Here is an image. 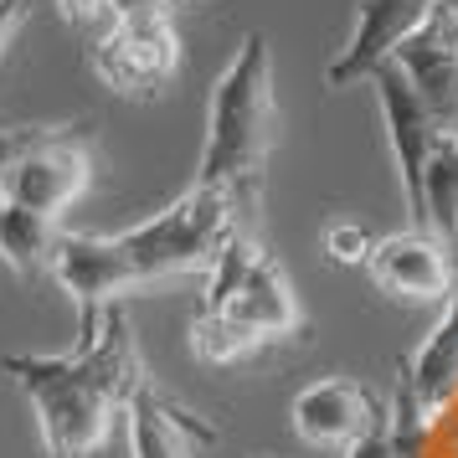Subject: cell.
Listing matches in <instances>:
<instances>
[{
	"mask_svg": "<svg viewBox=\"0 0 458 458\" xmlns=\"http://www.w3.org/2000/svg\"><path fill=\"white\" fill-rule=\"evenodd\" d=\"M417 232H433L443 248L458 258V134H443L422 170V207H417Z\"/></svg>",
	"mask_w": 458,
	"mask_h": 458,
	"instance_id": "14",
	"label": "cell"
},
{
	"mask_svg": "<svg viewBox=\"0 0 458 458\" xmlns=\"http://www.w3.org/2000/svg\"><path fill=\"white\" fill-rule=\"evenodd\" d=\"M129 11H170L165 0H119V16H129Z\"/></svg>",
	"mask_w": 458,
	"mask_h": 458,
	"instance_id": "21",
	"label": "cell"
},
{
	"mask_svg": "<svg viewBox=\"0 0 458 458\" xmlns=\"http://www.w3.org/2000/svg\"><path fill=\"white\" fill-rule=\"evenodd\" d=\"M26 16H31V0H0V57H5V47L21 37Z\"/></svg>",
	"mask_w": 458,
	"mask_h": 458,
	"instance_id": "19",
	"label": "cell"
},
{
	"mask_svg": "<svg viewBox=\"0 0 458 458\" xmlns=\"http://www.w3.org/2000/svg\"><path fill=\"white\" fill-rule=\"evenodd\" d=\"M273 145H278L273 47L263 31H248L211 88L207 149L196 165V186L222 191L242 216V232H263V191H268Z\"/></svg>",
	"mask_w": 458,
	"mask_h": 458,
	"instance_id": "4",
	"label": "cell"
},
{
	"mask_svg": "<svg viewBox=\"0 0 458 458\" xmlns=\"http://www.w3.org/2000/svg\"><path fill=\"white\" fill-rule=\"evenodd\" d=\"M232 232H242V216L222 191L191 181L165 211L114 237L98 232H63L52 278L78 310V325H88L104 304H119L124 293L155 289L170 278H207L216 252Z\"/></svg>",
	"mask_w": 458,
	"mask_h": 458,
	"instance_id": "1",
	"label": "cell"
},
{
	"mask_svg": "<svg viewBox=\"0 0 458 458\" xmlns=\"http://www.w3.org/2000/svg\"><path fill=\"white\" fill-rule=\"evenodd\" d=\"M386 412L360 381L351 376H325V381H310L304 392L289 402V428L304 448H319V454H345L360 433H371V422Z\"/></svg>",
	"mask_w": 458,
	"mask_h": 458,
	"instance_id": "11",
	"label": "cell"
},
{
	"mask_svg": "<svg viewBox=\"0 0 458 458\" xmlns=\"http://www.w3.org/2000/svg\"><path fill=\"white\" fill-rule=\"evenodd\" d=\"M186 335L201 366H242L258 351L304 335V304L289 268L263 248V232H232L222 242Z\"/></svg>",
	"mask_w": 458,
	"mask_h": 458,
	"instance_id": "3",
	"label": "cell"
},
{
	"mask_svg": "<svg viewBox=\"0 0 458 458\" xmlns=\"http://www.w3.org/2000/svg\"><path fill=\"white\" fill-rule=\"evenodd\" d=\"M345 458H407L402 454V437H396V412H381L371 422V433H360L345 448Z\"/></svg>",
	"mask_w": 458,
	"mask_h": 458,
	"instance_id": "18",
	"label": "cell"
},
{
	"mask_svg": "<svg viewBox=\"0 0 458 458\" xmlns=\"http://www.w3.org/2000/svg\"><path fill=\"white\" fill-rule=\"evenodd\" d=\"M366 83H371L376 98H381L392 160H396V175H402V201H407V216L417 222V207H422V170H428V155H433V145L448 134V129H437V119L422 108L417 88L402 78L396 63H381Z\"/></svg>",
	"mask_w": 458,
	"mask_h": 458,
	"instance_id": "10",
	"label": "cell"
},
{
	"mask_svg": "<svg viewBox=\"0 0 458 458\" xmlns=\"http://www.w3.org/2000/svg\"><path fill=\"white\" fill-rule=\"evenodd\" d=\"M458 396V284L454 299L443 304V319L433 325V335L417 345V355L402 360L396 376V412L412 422H433L454 407Z\"/></svg>",
	"mask_w": 458,
	"mask_h": 458,
	"instance_id": "13",
	"label": "cell"
},
{
	"mask_svg": "<svg viewBox=\"0 0 458 458\" xmlns=\"http://www.w3.org/2000/svg\"><path fill=\"white\" fill-rule=\"evenodd\" d=\"M319 242H325V258L340 263V268H366V258H371V237L360 222H330V227L319 232Z\"/></svg>",
	"mask_w": 458,
	"mask_h": 458,
	"instance_id": "17",
	"label": "cell"
},
{
	"mask_svg": "<svg viewBox=\"0 0 458 458\" xmlns=\"http://www.w3.org/2000/svg\"><path fill=\"white\" fill-rule=\"evenodd\" d=\"M170 11H175V5H207V0H165Z\"/></svg>",
	"mask_w": 458,
	"mask_h": 458,
	"instance_id": "22",
	"label": "cell"
},
{
	"mask_svg": "<svg viewBox=\"0 0 458 458\" xmlns=\"http://www.w3.org/2000/svg\"><path fill=\"white\" fill-rule=\"evenodd\" d=\"M88 67L119 98H134V104L160 98L181 72V31L170 21V11H129V16H119L114 31L88 42Z\"/></svg>",
	"mask_w": 458,
	"mask_h": 458,
	"instance_id": "6",
	"label": "cell"
},
{
	"mask_svg": "<svg viewBox=\"0 0 458 458\" xmlns=\"http://www.w3.org/2000/svg\"><path fill=\"white\" fill-rule=\"evenodd\" d=\"M57 242H63V222H47L37 211H21V207H11V201H0V263L11 273H21V278L52 273Z\"/></svg>",
	"mask_w": 458,
	"mask_h": 458,
	"instance_id": "15",
	"label": "cell"
},
{
	"mask_svg": "<svg viewBox=\"0 0 458 458\" xmlns=\"http://www.w3.org/2000/svg\"><path fill=\"white\" fill-rule=\"evenodd\" d=\"M129 458H201V448H211L222 428L207 422L201 412H191L186 402L160 386V381H140V392L129 396Z\"/></svg>",
	"mask_w": 458,
	"mask_h": 458,
	"instance_id": "12",
	"label": "cell"
},
{
	"mask_svg": "<svg viewBox=\"0 0 458 458\" xmlns=\"http://www.w3.org/2000/svg\"><path fill=\"white\" fill-rule=\"evenodd\" d=\"M98 170V145L93 124H37V134L16 149V160L0 175V201L21 211H37L47 222H63L93 186Z\"/></svg>",
	"mask_w": 458,
	"mask_h": 458,
	"instance_id": "5",
	"label": "cell"
},
{
	"mask_svg": "<svg viewBox=\"0 0 458 458\" xmlns=\"http://www.w3.org/2000/svg\"><path fill=\"white\" fill-rule=\"evenodd\" d=\"M52 5H57L63 26H72L83 42H98L119 21V0H52Z\"/></svg>",
	"mask_w": 458,
	"mask_h": 458,
	"instance_id": "16",
	"label": "cell"
},
{
	"mask_svg": "<svg viewBox=\"0 0 458 458\" xmlns=\"http://www.w3.org/2000/svg\"><path fill=\"white\" fill-rule=\"evenodd\" d=\"M392 63L417 88L437 129L458 134V0H437L433 16L392 52Z\"/></svg>",
	"mask_w": 458,
	"mask_h": 458,
	"instance_id": "8",
	"label": "cell"
},
{
	"mask_svg": "<svg viewBox=\"0 0 458 458\" xmlns=\"http://www.w3.org/2000/svg\"><path fill=\"white\" fill-rule=\"evenodd\" d=\"M437 0H355V16H351V31L340 52L330 57L325 67V88L340 93V88H355L366 83L381 63H392V52L417 26L433 16Z\"/></svg>",
	"mask_w": 458,
	"mask_h": 458,
	"instance_id": "9",
	"label": "cell"
},
{
	"mask_svg": "<svg viewBox=\"0 0 458 458\" xmlns=\"http://www.w3.org/2000/svg\"><path fill=\"white\" fill-rule=\"evenodd\" d=\"M366 273L371 284L396 304H448L458 284V258L433 232H392L371 242V258H366Z\"/></svg>",
	"mask_w": 458,
	"mask_h": 458,
	"instance_id": "7",
	"label": "cell"
},
{
	"mask_svg": "<svg viewBox=\"0 0 458 458\" xmlns=\"http://www.w3.org/2000/svg\"><path fill=\"white\" fill-rule=\"evenodd\" d=\"M31 134H37V124H0V175H5V165L16 160V149H21Z\"/></svg>",
	"mask_w": 458,
	"mask_h": 458,
	"instance_id": "20",
	"label": "cell"
},
{
	"mask_svg": "<svg viewBox=\"0 0 458 458\" xmlns=\"http://www.w3.org/2000/svg\"><path fill=\"white\" fill-rule=\"evenodd\" d=\"M0 376L26 396L37 417L42 458H98L129 396L145 381V355L119 304H104L78 325V345L63 355H0Z\"/></svg>",
	"mask_w": 458,
	"mask_h": 458,
	"instance_id": "2",
	"label": "cell"
}]
</instances>
